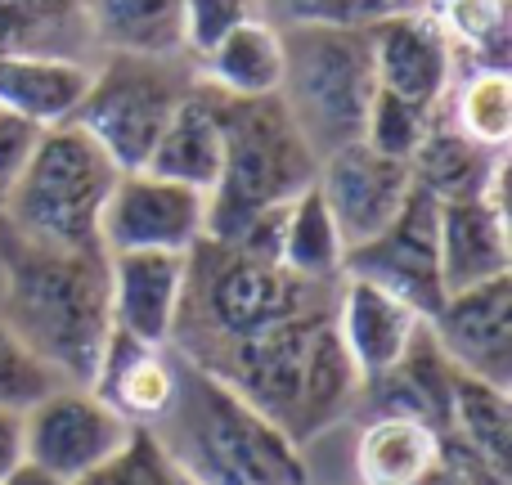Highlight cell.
Masks as SVG:
<instances>
[{"label":"cell","instance_id":"18","mask_svg":"<svg viewBox=\"0 0 512 485\" xmlns=\"http://www.w3.org/2000/svg\"><path fill=\"white\" fill-rule=\"evenodd\" d=\"M95 63L77 54H27L0 50V108L36 122L41 131L68 126L90 90Z\"/></svg>","mask_w":512,"mask_h":485},{"label":"cell","instance_id":"5","mask_svg":"<svg viewBox=\"0 0 512 485\" xmlns=\"http://www.w3.org/2000/svg\"><path fill=\"white\" fill-rule=\"evenodd\" d=\"M117 162L77 126H50L36 144L27 171L18 176L14 194L0 207V221L14 234L50 247H104L108 194L117 185Z\"/></svg>","mask_w":512,"mask_h":485},{"label":"cell","instance_id":"32","mask_svg":"<svg viewBox=\"0 0 512 485\" xmlns=\"http://www.w3.org/2000/svg\"><path fill=\"white\" fill-rule=\"evenodd\" d=\"M0 485H72V481H63V477H54V472H45V468H36V463H18L14 472H9Z\"/></svg>","mask_w":512,"mask_h":485},{"label":"cell","instance_id":"8","mask_svg":"<svg viewBox=\"0 0 512 485\" xmlns=\"http://www.w3.org/2000/svg\"><path fill=\"white\" fill-rule=\"evenodd\" d=\"M207 239V198L153 171H122L108 194L104 252H194Z\"/></svg>","mask_w":512,"mask_h":485},{"label":"cell","instance_id":"10","mask_svg":"<svg viewBox=\"0 0 512 485\" xmlns=\"http://www.w3.org/2000/svg\"><path fill=\"white\" fill-rule=\"evenodd\" d=\"M369 50L382 95H396L414 108H427V113L445 108L454 77H459V50L432 14H414V9L373 14Z\"/></svg>","mask_w":512,"mask_h":485},{"label":"cell","instance_id":"30","mask_svg":"<svg viewBox=\"0 0 512 485\" xmlns=\"http://www.w3.org/2000/svg\"><path fill=\"white\" fill-rule=\"evenodd\" d=\"M41 126L27 122V117L9 113V108H0V207H5V198L14 194L18 176L27 171V162H32L36 144H41Z\"/></svg>","mask_w":512,"mask_h":485},{"label":"cell","instance_id":"7","mask_svg":"<svg viewBox=\"0 0 512 485\" xmlns=\"http://www.w3.org/2000/svg\"><path fill=\"white\" fill-rule=\"evenodd\" d=\"M135 441V427L90 387H59L23 414V459L81 485Z\"/></svg>","mask_w":512,"mask_h":485},{"label":"cell","instance_id":"6","mask_svg":"<svg viewBox=\"0 0 512 485\" xmlns=\"http://www.w3.org/2000/svg\"><path fill=\"white\" fill-rule=\"evenodd\" d=\"M194 81L198 72L189 54H180V59L104 54V63H95V72H90V90L72 126L86 131L117 162V171H144L171 113L180 108Z\"/></svg>","mask_w":512,"mask_h":485},{"label":"cell","instance_id":"34","mask_svg":"<svg viewBox=\"0 0 512 485\" xmlns=\"http://www.w3.org/2000/svg\"><path fill=\"white\" fill-rule=\"evenodd\" d=\"M373 5H382V0H373Z\"/></svg>","mask_w":512,"mask_h":485},{"label":"cell","instance_id":"25","mask_svg":"<svg viewBox=\"0 0 512 485\" xmlns=\"http://www.w3.org/2000/svg\"><path fill=\"white\" fill-rule=\"evenodd\" d=\"M445 432L459 436L463 445H472L477 454H486L490 463L512 472V405L504 387H490L477 378H454L450 391V418ZM441 436V432H436Z\"/></svg>","mask_w":512,"mask_h":485},{"label":"cell","instance_id":"2","mask_svg":"<svg viewBox=\"0 0 512 485\" xmlns=\"http://www.w3.org/2000/svg\"><path fill=\"white\" fill-rule=\"evenodd\" d=\"M176 355V351H171ZM176 400L149 427L162 459L185 485H310V463L297 441L234 396L221 378L180 360Z\"/></svg>","mask_w":512,"mask_h":485},{"label":"cell","instance_id":"13","mask_svg":"<svg viewBox=\"0 0 512 485\" xmlns=\"http://www.w3.org/2000/svg\"><path fill=\"white\" fill-rule=\"evenodd\" d=\"M504 180L499 176L486 194L441 203L436 216V265H441V292H463L477 283L512 274V234L504 207Z\"/></svg>","mask_w":512,"mask_h":485},{"label":"cell","instance_id":"28","mask_svg":"<svg viewBox=\"0 0 512 485\" xmlns=\"http://www.w3.org/2000/svg\"><path fill=\"white\" fill-rule=\"evenodd\" d=\"M436 113H441V108H436ZM436 113L414 108V104H405V99L382 95L378 90V99H373V108H369V122H364V144L387 153V158L409 162V153L418 149V140L427 135V126H432Z\"/></svg>","mask_w":512,"mask_h":485},{"label":"cell","instance_id":"26","mask_svg":"<svg viewBox=\"0 0 512 485\" xmlns=\"http://www.w3.org/2000/svg\"><path fill=\"white\" fill-rule=\"evenodd\" d=\"M59 387H68V382L0 319V409L27 414V409L41 405V400Z\"/></svg>","mask_w":512,"mask_h":485},{"label":"cell","instance_id":"29","mask_svg":"<svg viewBox=\"0 0 512 485\" xmlns=\"http://www.w3.org/2000/svg\"><path fill=\"white\" fill-rule=\"evenodd\" d=\"M261 18V0H180V27H185V54L198 59L221 45L234 27Z\"/></svg>","mask_w":512,"mask_h":485},{"label":"cell","instance_id":"19","mask_svg":"<svg viewBox=\"0 0 512 485\" xmlns=\"http://www.w3.org/2000/svg\"><path fill=\"white\" fill-rule=\"evenodd\" d=\"M90 45L122 59H180L185 27L180 0H77Z\"/></svg>","mask_w":512,"mask_h":485},{"label":"cell","instance_id":"16","mask_svg":"<svg viewBox=\"0 0 512 485\" xmlns=\"http://www.w3.org/2000/svg\"><path fill=\"white\" fill-rule=\"evenodd\" d=\"M176 378L180 364L171 355V346H144L126 333H108V346L99 355V369L90 378L104 405H113L135 432H149L162 423V414L176 400Z\"/></svg>","mask_w":512,"mask_h":485},{"label":"cell","instance_id":"4","mask_svg":"<svg viewBox=\"0 0 512 485\" xmlns=\"http://www.w3.org/2000/svg\"><path fill=\"white\" fill-rule=\"evenodd\" d=\"M319 158L301 140L279 95L225 99V162L207 194V239L234 243L256 216L315 185Z\"/></svg>","mask_w":512,"mask_h":485},{"label":"cell","instance_id":"27","mask_svg":"<svg viewBox=\"0 0 512 485\" xmlns=\"http://www.w3.org/2000/svg\"><path fill=\"white\" fill-rule=\"evenodd\" d=\"M436 23L450 36L454 50H472L477 63L504 68V45H508V5L504 0H454L450 9L436 14Z\"/></svg>","mask_w":512,"mask_h":485},{"label":"cell","instance_id":"21","mask_svg":"<svg viewBox=\"0 0 512 485\" xmlns=\"http://www.w3.org/2000/svg\"><path fill=\"white\" fill-rule=\"evenodd\" d=\"M194 72L203 86H212L225 99H270L283 86V41L270 18L234 27L221 45L194 59Z\"/></svg>","mask_w":512,"mask_h":485},{"label":"cell","instance_id":"12","mask_svg":"<svg viewBox=\"0 0 512 485\" xmlns=\"http://www.w3.org/2000/svg\"><path fill=\"white\" fill-rule=\"evenodd\" d=\"M436 216L441 203L427 198L423 189L409 194L400 216L378 234V239L360 243L346 252V270L351 279H369L378 288L405 297L409 306L423 310V319L441 306V265H436Z\"/></svg>","mask_w":512,"mask_h":485},{"label":"cell","instance_id":"14","mask_svg":"<svg viewBox=\"0 0 512 485\" xmlns=\"http://www.w3.org/2000/svg\"><path fill=\"white\" fill-rule=\"evenodd\" d=\"M333 324L342 337L346 360L360 373V387L369 378H382L387 369H396L405 360V351L418 342L423 333V310L409 306L405 297L378 288L369 279H351L342 274L333 297Z\"/></svg>","mask_w":512,"mask_h":485},{"label":"cell","instance_id":"31","mask_svg":"<svg viewBox=\"0 0 512 485\" xmlns=\"http://www.w3.org/2000/svg\"><path fill=\"white\" fill-rule=\"evenodd\" d=\"M23 463V414L0 409V481Z\"/></svg>","mask_w":512,"mask_h":485},{"label":"cell","instance_id":"33","mask_svg":"<svg viewBox=\"0 0 512 485\" xmlns=\"http://www.w3.org/2000/svg\"><path fill=\"white\" fill-rule=\"evenodd\" d=\"M418 485H468V481H459L454 472H445L441 463H432V468H427L423 477H418Z\"/></svg>","mask_w":512,"mask_h":485},{"label":"cell","instance_id":"35","mask_svg":"<svg viewBox=\"0 0 512 485\" xmlns=\"http://www.w3.org/2000/svg\"><path fill=\"white\" fill-rule=\"evenodd\" d=\"M310 485H315V481H310Z\"/></svg>","mask_w":512,"mask_h":485},{"label":"cell","instance_id":"20","mask_svg":"<svg viewBox=\"0 0 512 485\" xmlns=\"http://www.w3.org/2000/svg\"><path fill=\"white\" fill-rule=\"evenodd\" d=\"M409 171H414V189H423L436 203H454V198L486 194L499 176H508V153H490L463 140L441 108L418 149L409 153Z\"/></svg>","mask_w":512,"mask_h":485},{"label":"cell","instance_id":"23","mask_svg":"<svg viewBox=\"0 0 512 485\" xmlns=\"http://www.w3.org/2000/svg\"><path fill=\"white\" fill-rule=\"evenodd\" d=\"M279 265L306 283H337L346 270V243L337 234L333 216H328L319 189H301L288 207H283L279 225Z\"/></svg>","mask_w":512,"mask_h":485},{"label":"cell","instance_id":"15","mask_svg":"<svg viewBox=\"0 0 512 485\" xmlns=\"http://www.w3.org/2000/svg\"><path fill=\"white\" fill-rule=\"evenodd\" d=\"M189 252H108L113 328L144 346H171L185 306Z\"/></svg>","mask_w":512,"mask_h":485},{"label":"cell","instance_id":"17","mask_svg":"<svg viewBox=\"0 0 512 485\" xmlns=\"http://www.w3.org/2000/svg\"><path fill=\"white\" fill-rule=\"evenodd\" d=\"M221 162H225V95L194 81L189 95L180 99V108L171 113L167 131H162L144 171L167 176L185 189H198L207 198L216 176H221Z\"/></svg>","mask_w":512,"mask_h":485},{"label":"cell","instance_id":"24","mask_svg":"<svg viewBox=\"0 0 512 485\" xmlns=\"http://www.w3.org/2000/svg\"><path fill=\"white\" fill-rule=\"evenodd\" d=\"M445 117L450 126L472 140L477 149L508 153L512 140V77L508 68H486L472 63L463 77H454L450 99H445Z\"/></svg>","mask_w":512,"mask_h":485},{"label":"cell","instance_id":"11","mask_svg":"<svg viewBox=\"0 0 512 485\" xmlns=\"http://www.w3.org/2000/svg\"><path fill=\"white\" fill-rule=\"evenodd\" d=\"M427 333L441 355L463 378L512 387V274L477 283L463 292H445L427 315Z\"/></svg>","mask_w":512,"mask_h":485},{"label":"cell","instance_id":"9","mask_svg":"<svg viewBox=\"0 0 512 485\" xmlns=\"http://www.w3.org/2000/svg\"><path fill=\"white\" fill-rule=\"evenodd\" d=\"M315 189L333 216L337 234H342L346 252H351V247L378 239L400 216V207L414 194V171H409V162L387 158L364 140H355L319 158Z\"/></svg>","mask_w":512,"mask_h":485},{"label":"cell","instance_id":"22","mask_svg":"<svg viewBox=\"0 0 512 485\" xmlns=\"http://www.w3.org/2000/svg\"><path fill=\"white\" fill-rule=\"evenodd\" d=\"M436 463V432L418 418L369 414L351 445V485H418Z\"/></svg>","mask_w":512,"mask_h":485},{"label":"cell","instance_id":"1","mask_svg":"<svg viewBox=\"0 0 512 485\" xmlns=\"http://www.w3.org/2000/svg\"><path fill=\"white\" fill-rule=\"evenodd\" d=\"M0 319L72 387H90L113 333L104 247H50L0 221Z\"/></svg>","mask_w":512,"mask_h":485},{"label":"cell","instance_id":"3","mask_svg":"<svg viewBox=\"0 0 512 485\" xmlns=\"http://www.w3.org/2000/svg\"><path fill=\"white\" fill-rule=\"evenodd\" d=\"M279 104L297 122L315 158L364 140V122L378 99L369 23H288Z\"/></svg>","mask_w":512,"mask_h":485}]
</instances>
